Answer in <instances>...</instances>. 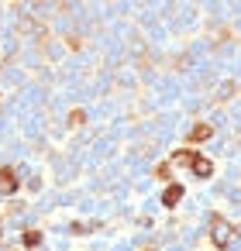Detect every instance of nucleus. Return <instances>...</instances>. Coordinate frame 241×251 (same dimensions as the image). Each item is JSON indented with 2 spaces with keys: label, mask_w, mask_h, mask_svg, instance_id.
<instances>
[{
  "label": "nucleus",
  "mask_w": 241,
  "mask_h": 251,
  "mask_svg": "<svg viewBox=\"0 0 241 251\" xmlns=\"http://www.w3.org/2000/svg\"><path fill=\"white\" fill-rule=\"evenodd\" d=\"M203 138H210V124H196L189 131V141H203Z\"/></svg>",
  "instance_id": "nucleus-5"
},
{
  "label": "nucleus",
  "mask_w": 241,
  "mask_h": 251,
  "mask_svg": "<svg viewBox=\"0 0 241 251\" xmlns=\"http://www.w3.org/2000/svg\"><path fill=\"white\" fill-rule=\"evenodd\" d=\"M176 162L179 165H189L200 179H207V176H214V165L203 158V155H196V151H176Z\"/></svg>",
  "instance_id": "nucleus-1"
},
{
  "label": "nucleus",
  "mask_w": 241,
  "mask_h": 251,
  "mask_svg": "<svg viewBox=\"0 0 241 251\" xmlns=\"http://www.w3.org/2000/svg\"><path fill=\"white\" fill-rule=\"evenodd\" d=\"M179 200H183V186H176V182H172V186L162 193V203H165V206H176Z\"/></svg>",
  "instance_id": "nucleus-4"
},
{
  "label": "nucleus",
  "mask_w": 241,
  "mask_h": 251,
  "mask_svg": "<svg viewBox=\"0 0 241 251\" xmlns=\"http://www.w3.org/2000/svg\"><path fill=\"white\" fill-rule=\"evenodd\" d=\"M210 224H214V241H217V244H231V227H227L220 217H214Z\"/></svg>",
  "instance_id": "nucleus-2"
},
{
  "label": "nucleus",
  "mask_w": 241,
  "mask_h": 251,
  "mask_svg": "<svg viewBox=\"0 0 241 251\" xmlns=\"http://www.w3.org/2000/svg\"><path fill=\"white\" fill-rule=\"evenodd\" d=\"M38 241H42V234H38V230H25V244H28V248H35Z\"/></svg>",
  "instance_id": "nucleus-6"
},
{
  "label": "nucleus",
  "mask_w": 241,
  "mask_h": 251,
  "mask_svg": "<svg viewBox=\"0 0 241 251\" xmlns=\"http://www.w3.org/2000/svg\"><path fill=\"white\" fill-rule=\"evenodd\" d=\"M69 124H83V110H73L69 114Z\"/></svg>",
  "instance_id": "nucleus-7"
},
{
  "label": "nucleus",
  "mask_w": 241,
  "mask_h": 251,
  "mask_svg": "<svg viewBox=\"0 0 241 251\" xmlns=\"http://www.w3.org/2000/svg\"><path fill=\"white\" fill-rule=\"evenodd\" d=\"M18 189V179L11 169H0V193H14Z\"/></svg>",
  "instance_id": "nucleus-3"
}]
</instances>
